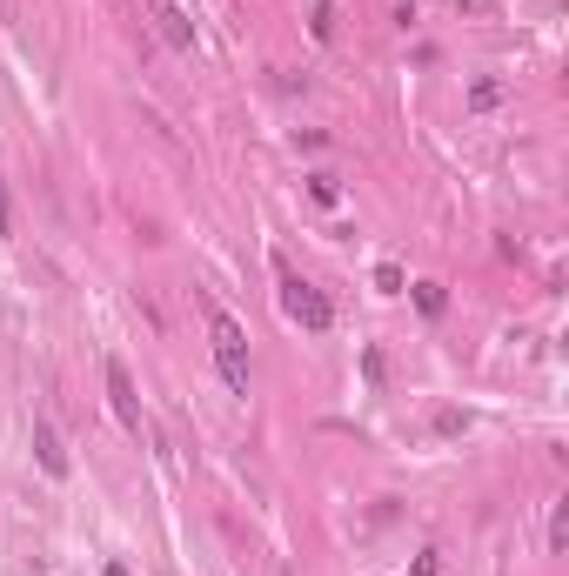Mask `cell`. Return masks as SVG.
<instances>
[{"mask_svg": "<svg viewBox=\"0 0 569 576\" xmlns=\"http://www.w3.org/2000/svg\"><path fill=\"white\" fill-rule=\"evenodd\" d=\"M208 342H215L221 382H228L235 396H248V335H241V322L228 309H208Z\"/></svg>", "mask_w": 569, "mask_h": 576, "instance_id": "6da1fadb", "label": "cell"}, {"mask_svg": "<svg viewBox=\"0 0 569 576\" xmlns=\"http://www.w3.org/2000/svg\"><path fill=\"white\" fill-rule=\"evenodd\" d=\"M275 275H282V315L288 322H302L308 335H322L335 322V309H329V295H322V288H308L302 275H295V268H275Z\"/></svg>", "mask_w": 569, "mask_h": 576, "instance_id": "7a4b0ae2", "label": "cell"}, {"mask_svg": "<svg viewBox=\"0 0 569 576\" xmlns=\"http://www.w3.org/2000/svg\"><path fill=\"white\" fill-rule=\"evenodd\" d=\"M108 402H114V422H121L128 436H141V396H134L128 362H108Z\"/></svg>", "mask_w": 569, "mask_h": 576, "instance_id": "3957f363", "label": "cell"}, {"mask_svg": "<svg viewBox=\"0 0 569 576\" xmlns=\"http://www.w3.org/2000/svg\"><path fill=\"white\" fill-rule=\"evenodd\" d=\"M34 456H41V469H47V476H54V483H61V476H67V443H61V429H54V422H34Z\"/></svg>", "mask_w": 569, "mask_h": 576, "instance_id": "277c9868", "label": "cell"}, {"mask_svg": "<svg viewBox=\"0 0 569 576\" xmlns=\"http://www.w3.org/2000/svg\"><path fill=\"white\" fill-rule=\"evenodd\" d=\"M154 21H161V34H168V47H181V54L195 47V21H188L181 7H154Z\"/></svg>", "mask_w": 569, "mask_h": 576, "instance_id": "5b68a950", "label": "cell"}, {"mask_svg": "<svg viewBox=\"0 0 569 576\" xmlns=\"http://www.w3.org/2000/svg\"><path fill=\"white\" fill-rule=\"evenodd\" d=\"M416 309L422 315H442V309H449V288H442V282H416Z\"/></svg>", "mask_w": 569, "mask_h": 576, "instance_id": "8992f818", "label": "cell"}, {"mask_svg": "<svg viewBox=\"0 0 569 576\" xmlns=\"http://www.w3.org/2000/svg\"><path fill=\"white\" fill-rule=\"evenodd\" d=\"M308 195L322 201V208H335V201H342V181H335V175H315V181H308Z\"/></svg>", "mask_w": 569, "mask_h": 576, "instance_id": "52a82bcc", "label": "cell"}, {"mask_svg": "<svg viewBox=\"0 0 569 576\" xmlns=\"http://www.w3.org/2000/svg\"><path fill=\"white\" fill-rule=\"evenodd\" d=\"M402 288H409V282H402V268H395V262L375 268V295H402Z\"/></svg>", "mask_w": 569, "mask_h": 576, "instance_id": "ba28073f", "label": "cell"}, {"mask_svg": "<svg viewBox=\"0 0 569 576\" xmlns=\"http://www.w3.org/2000/svg\"><path fill=\"white\" fill-rule=\"evenodd\" d=\"M549 550H569V503H556V516H549Z\"/></svg>", "mask_w": 569, "mask_h": 576, "instance_id": "9c48e42d", "label": "cell"}, {"mask_svg": "<svg viewBox=\"0 0 569 576\" xmlns=\"http://www.w3.org/2000/svg\"><path fill=\"white\" fill-rule=\"evenodd\" d=\"M496 101H503V81H476L469 88V108H496Z\"/></svg>", "mask_w": 569, "mask_h": 576, "instance_id": "30bf717a", "label": "cell"}, {"mask_svg": "<svg viewBox=\"0 0 569 576\" xmlns=\"http://www.w3.org/2000/svg\"><path fill=\"white\" fill-rule=\"evenodd\" d=\"M315 41H335V7H329V0L315 7Z\"/></svg>", "mask_w": 569, "mask_h": 576, "instance_id": "8fae6325", "label": "cell"}, {"mask_svg": "<svg viewBox=\"0 0 569 576\" xmlns=\"http://www.w3.org/2000/svg\"><path fill=\"white\" fill-rule=\"evenodd\" d=\"M7 228H14V215H7V188H0V235H7Z\"/></svg>", "mask_w": 569, "mask_h": 576, "instance_id": "7c38bea8", "label": "cell"}, {"mask_svg": "<svg viewBox=\"0 0 569 576\" xmlns=\"http://www.w3.org/2000/svg\"><path fill=\"white\" fill-rule=\"evenodd\" d=\"M108 576H128V563H108Z\"/></svg>", "mask_w": 569, "mask_h": 576, "instance_id": "4fadbf2b", "label": "cell"}]
</instances>
